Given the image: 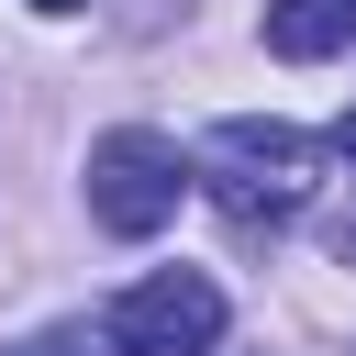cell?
I'll use <instances>...</instances> for the list:
<instances>
[{
  "label": "cell",
  "mask_w": 356,
  "mask_h": 356,
  "mask_svg": "<svg viewBox=\"0 0 356 356\" xmlns=\"http://www.w3.org/2000/svg\"><path fill=\"white\" fill-rule=\"evenodd\" d=\"M211 200H222V222L245 245L278 234L312 200V134H289V122H222L211 134Z\"/></svg>",
  "instance_id": "6da1fadb"
},
{
  "label": "cell",
  "mask_w": 356,
  "mask_h": 356,
  "mask_svg": "<svg viewBox=\"0 0 356 356\" xmlns=\"http://www.w3.org/2000/svg\"><path fill=\"white\" fill-rule=\"evenodd\" d=\"M178 200H189V167H178L167 134L122 122V134L89 145V222H100V234H134V245H145V234L178 222Z\"/></svg>",
  "instance_id": "7a4b0ae2"
},
{
  "label": "cell",
  "mask_w": 356,
  "mask_h": 356,
  "mask_svg": "<svg viewBox=\"0 0 356 356\" xmlns=\"http://www.w3.org/2000/svg\"><path fill=\"white\" fill-rule=\"evenodd\" d=\"M100 345H111V356H211V345H222V289H211L200 267H156L145 289L111 300Z\"/></svg>",
  "instance_id": "3957f363"
},
{
  "label": "cell",
  "mask_w": 356,
  "mask_h": 356,
  "mask_svg": "<svg viewBox=\"0 0 356 356\" xmlns=\"http://www.w3.org/2000/svg\"><path fill=\"white\" fill-rule=\"evenodd\" d=\"M356 44V0H267V56L289 67H323Z\"/></svg>",
  "instance_id": "277c9868"
},
{
  "label": "cell",
  "mask_w": 356,
  "mask_h": 356,
  "mask_svg": "<svg viewBox=\"0 0 356 356\" xmlns=\"http://www.w3.org/2000/svg\"><path fill=\"white\" fill-rule=\"evenodd\" d=\"M334 256H345V267H356V189H345V200H334Z\"/></svg>",
  "instance_id": "5b68a950"
},
{
  "label": "cell",
  "mask_w": 356,
  "mask_h": 356,
  "mask_svg": "<svg viewBox=\"0 0 356 356\" xmlns=\"http://www.w3.org/2000/svg\"><path fill=\"white\" fill-rule=\"evenodd\" d=\"M11 356H89L78 334H33V345H11Z\"/></svg>",
  "instance_id": "8992f818"
},
{
  "label": "cell",
  "mask_w": 356,
  "mask_h": 356,
  "mask_svg": "<svg viewBox=\"0 0 356 356\" xmlns=\"http://www.w3.org/2000/svg\"><path fill=\"white\" fill-rule=\"evenodd\" d=\"M33 11H89V0H33Z\"/></svg>",
  "instance_id": "52a82bcc"
}]
</instances>
